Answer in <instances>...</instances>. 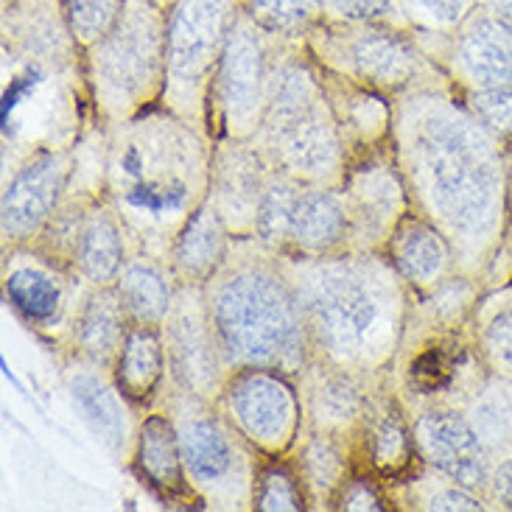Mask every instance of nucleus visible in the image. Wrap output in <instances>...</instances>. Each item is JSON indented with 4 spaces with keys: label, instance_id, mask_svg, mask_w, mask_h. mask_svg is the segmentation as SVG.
<instances>
[{
    "label": "nucleus",
    "instance_id": "c9c22d12",
    "mask_svg": "<svg viewBox=\"0 0 512 512\" xmlns=\"http://www.w3.org/2000/svg\"><path fill=\"white\" fill-rule=\"evenodd\" d=\"M482 294H485V286L479 277L454 272L426 294H412L409 317L440 331H465Z\"/></svg>",
    "mask_w": 512,
    "mask_h": 512
},
{
    "label": "nucleus",
    "instance_id": "f3484780",
    "mask_svg": "<svg viewBox=\"0 0 512 512\" xmlns=\"http://www.w3.org/2000/svg\"><path fill=\"white\" fill-rule=\"evenodd\" d=\"M339 188L350 210V250L387 252L392 233L412 213L409 191L392 152L353 160Z\"/></svg>",
    "mask_w": 512,
    "mask_h": 512
},
{
    "label": "nucleus",
    "instance_id": "ea45409f",
    "mask_svg": "<svg viewBox=\"0 0 512 512\" xmlns=\"http://www.w3.org/2000/svg\"><path fill=\"white\" fill-rule=\"evenodd\" d=\"M482 0H398V20L415 37H451Z\"/></svg>",
    "mask_w": 512,
    "mask_h": 512
},
{
    "label": "nucleus",
    "instance_id": "9d476101",
    "mask_svg": "<svg viewBox=\"0 0 512 512\" xmlns=\"http://www.w3.org/2000/svg\"><path fill=\"white\" fill-rule=\"evenodd\" d=\"M241 0H174L168 6L163 104L177 118L208 132L210 90Z\"/></svg>",
    "mask_w": 512,
    "mask_h": 512
},
{
    "label": "nucleus",
    "instance_id": "37998d69",
    "mask_svg": "<svg viewBox=\"0 0 512 512\" xmlns=\"http://www.w3.org/2000/svg\"><path fill=\"white\" fill-rule=\"evenodd\" d=\"M333 510L342 512H387L395 510L389 499V487L373 473L353 471L336 496Z\"/></svg>",
    "mask_w": 512,
    "mask_h": 512
},
{
    "label": "nucleus",
    "instance_id": "b1692460",
    "mask_svg": "<svg viewBox=\"0 0 512 512\" xmlns=\"http://www.w3.org/2000/svg\"><path fill=\"white\" fill-rule=\"evenodd\" d=\"M129 468L157 499H163L166 504L202 507L196 499L194 487L188 482V473H185L177 426L160 403L146 409L140 417Z\"/></svg>",
    "mask_w": 512,
    "mask_h": 512
},
{
    "label": "nucleus",
    "instance_id": "9b49d317",
    "mask_svg": "<svg viewBox=\"0 0 512 512\" xmlns=\"http://www.w3.org/2000/svg\"><path fill=\"white\" fill-rule=\"evenodd\" d=\"M286 45L289 40L263 31L238 9L210 90V138L252 140L258 135Z\"/></svg>",
    "mask_w": 512,
    "mask_h": 512
},
{
    "label": "nucleus",
    "instance_id": "7ed1b4c3",
    "mask_svg": "<svg viewBox=\"0 0 512 512\" xmlns=\"http://www.w3.org/2000/svg\"><path fill=\"white\" fill-rule=\"evenodd\" d=\"M303 308L314 359L353 373H389L412 311V291L387 252L280 255Z\"/></svg>",
    "mask_w": 512,
    "mask_h": 512
},
{
    "label": "nucleus",
    "instance_id": "dca6fc26",
    "mask_svg": "<svg viewBox=\"0 0 512 512\" xmlns=\"http://www.w3.org/2000/svg\"><path fill=\"white\" fill-rule=\"evenodd\" d=\"M160 331L166 342L168 384L199 401L219 403L230 370L210 322L205 289L180 286L174 308Z\"/></svg>",
    "mask_w": 512,
    "mask_h": 512
},
{
    "label": "nucleus",
    "instance_id": "cd10ccee",
    "mask_svg": "<svg viewBox=\"0 0 512 512\" xmlns=\"http://www.w3.org/2000/svg\"><path fill=\"white\" fill-rule=\"evenodd\" d=\"M236 238L230 227L224 224L219 210L205 199L194 216L185 222L180 236L174 238L168 252V266L177 277L180 286H196L205 289L213 277L222 272V266L233 252Z\"/></svg>",
    "mask_w": 512,
    "mask_h": 512
},
{
    "label": "nucleus",
    "instance_id": "20e7f679",
    "mask_svg": "<svg viewBox=\"0 0 512 512\" xmlns=\"http://www.w3.org/2000/svg\"><path fill=\"white\" fill-rule=\"evenodd\" d=\"M205 303L230 373L272 367L297 378L314 359L283 258L261 241L236 238L222 272L205 286Z\"/></svg>",
    "mask_w": 512,
    "mask_h": 512
},
{
    "label": "nucleus",
    "instance_id": "aec40b11",
    "mask_svg": "<svg viewBox=\"0 0 512 512\" xmlns=\"http://www.w3.org/2000/svg\"><path fill=\"white\" fill-rule=\"evenodd\" d=\"M62 387L87 429L112 457L129 465L140 426V417L135 415L138 406L121 392L110 370L68 353L62 356Z\"/></svg>",
    "mask_w": 512,
    "mask_h": 512
},
{
    "label": "nucleus",
    "instance_id": "412c9836",
    "mask_svg": "<svg viewBox=\"0 0 512 512\" xmlns=\"http://www.w3.org/2000/svg\"><path fill=\"white\" fill-rule=\"evenodd\" d=\"M353 471H364L378 476L384 485L403 482L406 476L423 468L417 454L412 417L387 378L375 392L370 412L364 417L361 429L350 440Z\"/></svg>",
    "mask_w": 512,
    "mask_h": 512
},
{
    "label": "nucleus",
    "instance_id": "393cba45",
    "mask_svg": "<svg viewBox=\"0 0 512 512\" xmlns=\"http://www.w3.org/2000/svg\"><path fill=\"white\" fill-rule=\"evenodd\" d=\"M322 84L336 124L345 135L350 163L370 154L389 152L395 126V98L373 87L347 82L328 70H322Z\"/></svg>",
    "mask_w": 512,
    "mask_h": 512
},
{
    "label": "nucleus",
    "instance_id": "7c9ffc66",
    "mask_svg": "<svg viewBox=\"0 0 512 512\" xmlns=\"http://www.w3.org/2000/svg\"><path fill=\"white\" fill-rule=\"evenodd\" d=\"M294 468L300 473L308 510H333L339 490L353 473L350 443L322 434V431H305L289 454Z\"/></svg>",
    "mask_w": 512,
    "mask_h": 512
},
{
    "label": "nucleus",
    "instance_id": "2eb2a0df",
    "mask_svg": "<svg viewBox=\"0 0 512 512\" xmlns=\"http://www.w3.org/2000/svg\"><path fill=\"white\" fill-rule=\"evenodd\" d=\"M76 152L42 149L3 174L0 196V247H31L62 208L73 180Z\"/></svg>",
    "mask_w": 512,
    "mask_h": 512
},
{
    "label": "nucleus",
    "instance_id": "79ce46f5",
    "mask_svg": "<svg viewBox=\"0 0 512 512\" xmlns=\"http://www.w3.org/2000/svg\"><path fill=\"white\" fill-rule=\"evenodd\" d=\"M473 118L493 132L501 143H512V87H490V90H462L459 93Z\"/></svg>",
    "mask_w": 512,
    "mask_h": 512
},
{
    "label": "nucleus",
    "instance_id": "8fccbe9b",
    "mask_svg": "<svg viewBox=\"0 0 512 512\" xmlns=\"http://www.w3.org/2000/svg\"><path fill=\"white\" fill-rule=\"evenodd\" d=\"M3 3H9V0H3Z\"/></svg>",
    "mask_w": 512,
    "mask_h": 512
},
{
    "label": "nucleus",
    "instance_id": "f03ea898",
    "mask_svg": "<svg viewBox=\"0 0 512 512\" xmlns=\"http://www.w3.org/2000/svg\"><path fill=\"white\" fill-rule=\"evenodd\" d=\"M216 140L166 107L110 126L107 199L132 252L166 258L174 238L210 194Z\"/></svg>",
    "mask_w": 512,
    "mask_h": 512
},
{
    "label": "nucleus",
    "instance_id": "e433bc0d",
    "mask_svg": "<svg viewBox=\"0 0 512 512\" xmlns=\"http://www.w3.org/2000/svg\"><path fill=\"white\" fill-rule=\"evenodd\" d=\"M241 12L280 40L305 42L325 20L322 0H241Z\"/></svg>",
    "mask_w": 512,
    "mask_h": 512
},
{
    "label": "nucleus",
    "instance_id": "de8ad7c7",
    "mask_svg": "<svg viewBox=\"0 0 512 512\" xmlns=\"http://www.w3.org/2000/svg\"><path fill=\"white\" fill-rule=\"evenodd\" d=\"M507 154H510V216H512V143L507 146Z\"/></svg>",
    "mask_w": 512,
    "mask_h": 512
},
{
    "label": "nucleus",
    "instance_id": "423d86ee",
    "mask_svg": "<svg viewBox=\"0 0 512 512\" xmlns=\"http://www.w3.org/2000/svg\"><path fill=\"white\" fill-rule=\"evenodd\" d=\"M168 9L154 0H126L107 37L84 51L90 112L115 126L163 104Z\"/></svg>",
    "mask_w": 512,
    "mask_h": 512
},
{
    "label": "nucleus",
    "instance_id": "f8f14e48",
    "mask_svg": "<svg viewBox=\"0 0 512 512\" xmlns=\"http://www.w3.org/2000/svg\"><path fill=\"white\" fill-rule=\"evenodd\" d=\"M0 291L17 317L59 356H68L73 328L90 286L68 263L40 247H3Z\"/></svg>",
    "mask_w": 512,
    "mask_h": 512
},
{
    "label": "nucleus",
    "instance_id": "c756f323",
    "mask_svg": "<svg viewBox=\"0 0 512 512\" xmlns=\"http://www.w3.org/2000/svg\"><path fill=\"white\" fill-rule=\"evenodd\" d=\"M129 328H132V319L126 314L115 286L90 289L84 297L79 319H76V328H73L70 353L79 359L93 361L112 373Z\"/></svg>",
    "mask_w": 512,
    "mask_h": 512
},
{
    "label": "nucleus",
    "instance_id": "4c0bfd02",
    "mask_svg": "<svg viewBox=\"0 0 512 512\" xmlns=\"http://www.w3.org/2000/svg\"><path fill=\"white\" fill-rule=\"evenodd\" d=\"M303 191V182H297L283 171H272L269 185L263 191L258 219H255V233L252 238L261 241L269 250L283 252L286 250V236H289L291 210L297 205V196Z\"/></svg>",
    "mask_w": 512,
    "mask_h": 512
},
{
    "label": "nucleus",
    "instance_id": "c03bdc74",
    "mask_svg": "<svg viewBox=\"0 0 512 512\" xmlns=\"http://www.w3.org/2000/svg\"><path fill=\"white\" fill-rule=\"evenodd\" d=\"M325 23H395L398 20V0H322Z\"/></svg>",
    "mask_w": 512,
    "mask_h": 512
},
{
    "label": "nucleus",
    "instance_id": "58836bf2",
    "mask_svg": "<svg viewBox=\"0 0 512 512\" xmlns=\"http://www.w3.org/2000/svg\"><path fill=\"white\" fill-rule=\"evenodd\" d=\"M252 510L261 512H303L308 510L300 473L291 457L263 459L255 479Z\"/></svg>",
    "mask_w": 512,
    "mask_h": 512
},
{
    "label": "nucleus",
    "instance_id": "ddd939ff",
    "mask_svg": "<svg viewBox=\"0 0 512 512\" xmlns=\"http://www.w3.org/2000/svg\"><path fill=\"white\" fill-rule=\"evenodd\" d=\"M230 426L263 459L289 457L303 437L305 412L297 378L272 367L236 370L216 403Z\"/></svg>",
    "mask_w": 512,
    "mask_h": 512
},
{
    "label": "nucleus",
    "instance_id": "6e6552de",
    "mask_svg": "<svg viewBox=\"0 0 512 512\" xmlns=\"http://www.w3.org/2000/svg\"><path fill=\"white\" fill-rule=\"evenodd\" d=\"M160 406L180 437L182 462L196 499L205 510H252L255 479L263 457L238 434L216 403H205L166 384Z\"/></svg>",
    "mask_w": 512,
    "mask_h": 512
},
{
    "label": "nucleus",
    "instance_id": "a18cd8bd",
    "mask_svg": "<svg viewBox=\"0 0 512 512\" xmlns=\"http://www.w3.org/2000/svg\"><path fill=\"white\" fill-rule=\"evenodd\" d=\"M485 499L490 504V510H512V454L493 462Z\"/></svg>",
    "mask_w": 512,
    "mask_h": 512
},
{
    "label": "nucleus",
    "instance_id": "4be33fe9",
    "mask_svg": "<svg viewBox=\"0 0 512 512\" xmlns=\"http://www.w3.org/2000/svg\"><path fill=\"white\" fill-rule=\"evenodd\" d=\"M440 68L459 93L512 87V23L479 3V9L448 37Z\"/></svg>",
    "mask_w": 512,
    "mask_h": 512
},
{
    "label": "nucleus",
    "instance_id": "a878e982",
    "mask_svg": "<svg viewBox=\"0 0 512 512\" xmlns=\"http://www.w3.org/2000/svg\"><path fill=\"white\" fill-rule=\"evenodd\" d=\"M350 210L342 188L303 185L291 210L286 250L280 255L325 258L350 250Z\"/></svg>",
    "mask_w": 512,
    "mask_h": 512
},
{
    "label": "nucleus",
    "instance_id": "2f4dec72",
    "mask_svg": "<svg viewBox=\"0 0 512 512\" xmlns=\"http://www.w3.org/2000/svg\"><path fill=\"white\" fill-rule=\"evenodd\" d=\"M115 291L132 325L160 328L174 308L180 283L166 258H154L149 252H132L115 283Z\"/></svg>",
    "mask_w": 512,
    "mask_h": 512
},
{
    "label": "nucleus",
    "instance_id": "bb28decb",
    "mask_svg": "<svg viewBox=\"0 0 512 512\" xmlns=\"http://www.w3.org/2000/svg\"><path fill=\"white\" fill-rule=\"evenodd\" d=\"M387 255L412 294H426L457 272L451 241L415 210L392 233Z\"/></svg>",
    "mask_w": 512,
    "mask_h": 512
},
{
    "label": "nucleus",
    "instance_id": "49530a36",
    "mask_svg": "<svg viewBox=\"0 0 512 512\" xmlns=\"http://www.w3.org/2000/svg\"><path fill=\"white\" fill-rule=\"evenodd\" d=\"M482 3H485L487 9H493L499 17L512 23V0H482Z\"/></svg>",
    "mask_w": 512,
    "mask_h": 512
},
{
    "label": "nucleus",
    "instance_id": "f257e3e1",
    "mask_svg": "<svg viewBox=\"0 0 512 512\" xmlns=\"http://www.w3.org/2000/svg\"><path fill=\"white\" fill-rule=\"evenodd\" d=\"M389 152L412 210L451 241L457 272L482 280L512 227L507 143L473 118L457 87H420L395 98Z\"/></svg>",
    "mask_w": 512,
    "mask_h": 512
},
{
    "label": "nucleus",
    "instance_id": "6ab92c4d",
    "mask_svg": "<svg viewBox=\"0 0 512 512\" xmlns=\"http://www.w3.org/2000/svg\"><path fill=\"white\" fill-rule=\"evenodd\" d=\"M389 373H353L322 359H311L297 375L305 431H322L350 443L370 412L375 392Z\"/></svg>",
    "mask_w": 512,
    "mask_h": 512
},
{
    "label": "nucleus",
    "instance_id": "39448f33",
    "mask_svg": "<svg viewBox=\"0 0 512 512\" xmlns=\"http://www.w3.org/2000/svg\"><path fill=\"white\" fill-rule=\"evenodd\" d=\"M255 143L277 171L303 185L339 188L345 182L350 152L325 96L322 68L305 42H289L277 62Z\"/></svg>",
    "mask_w": 512,
    "mask_h": 512
},
{
    "label": "nucleus",
    "instance_id": "72a5a7b5",
    "mask_svg": "<svg viewBox=\"0 0 512 512\" xmlns=\"http://www.w3.org/2000/svg\"><path fill=\"white\" fill-rule=\"evenodd\" d=\"M459 409L471 420L493 459L512 454V381L501 375L482 373L473 389L459 403Z\"/></svg>",
    "mask_w": 512,
    "mask_h": 512
},
{
    "label": "nucleus",
    "instance_id": "09e8293b",
    "mask_svg": "<svg viewBox=\"0 0 512 512\" xmlns=\"http://www.w3.org/2000/svg\"><path fill=\"white\" fill-rule=\"evenodd\" d=\"M154 3H160V6H166V9H168V6H171L174 0H154Z\"/></svg>",
    "mask_w": 512,
    "mask_h": 512
},
{
    "label": "nucleus",
    "instance_id": "0eeeda50",
    "mask_svg": "<svg viewBox=\"0 0 512 512\" xmlns=\"http://www.w3.org/2000/svg\"><path fill=\"white\" fill-rule=\"evenodd\" d=\"M0 140L3 174L42 149H68L84 132L90 112L82 65H56L42 59L3 54Z\"/></svg>",
    "mask_w": 512,
    "mask_h": 512
},
{
    "label": "nucleus",
    "instance_id": "1a4fd4ad",
    "mask_svg": "<svg viewBox=\"0 0 512 512\" xmlns=\"http://www.w3.org/2000/svg\"><path fill=\"white\" fill-rule=\"evenodd\" d=\"M305 48L317 65L347 82L398 98L420 87H454L409 28L395 23H319Z\"/></svg>",
    "mask_w": 512,
    "mask_h": 512
},
{
    "label": "nucleus",
    "instance_id": "f704fd0d",
    "mask_svg": "<svg viewBox=\"0 0 512 512\" xmlns=\"http://www.w3.org/2000/svg\"><path fill=\"white\" fill-rule=\"evenodd\" d=\"M389 487L392 507L403 510H426V512H459V510H490V504L482 493H473L468 487L451 482L443 473L420 468L403 482Z\"/></svg>",
    "mask_w": 512,
    "mask_h": 512
},
{
    "label": "nucleus",
    "instance_id": "473e14b6",
    "mask_svg": "<svg viewBox=\"0 0 512 512\" xmlns=\"http://www.w3.org/2000/svg\"><path fill=\"white\" fill-rule=\"evenodd\" d=\"M468 339L487 373L512 381V283L485 289L468 319Z\"/></svg>",
    "mask_w": 512,
    "mask_h": 512
},
{
    "label": "nucleus",
    "instance_id": "4468645a",
    "mask_svg": "<svg viewBox=\"0 0 512 512\" xmlns=\"http://www.w3.org/2000/svg\"><path fill=\"white\" fill-rule=\"evenodd\" d=\"M34 247L68 263L90 289L115 286L132 255L124 222L107 194L82 196L68 191L54 222Z\"/></svg>",
    "mask_w": 512,
    "mask_h": 512
},
{
    "label": "nucleus",
    "instance_id": "c85d7f7f",
    "mask_svg": "<svg viewBox=\"0 0 512 512\" xmlns=\"http://www.w3.org/2000/svg\"><path fill=\"white\" fill-rule=\"evenodd\" d=\"M112 378L121 387L129 401L138 409H152L163 398L168 384L166 342L160 328L132 325L126 333V342L115 359Z\"/></svg>",
    "mask_w": 512,
    "mask_h": 512
},
{
    "label": "nucleus",
    "instance_id": "a19ab883",
    "mask_svg": "<svg viewBox=\"0 0 512 512\" xmlns=\"http://www.w3.org/2000/svg\"><path fill=\"white\" fill-rule=\"evenodd\" d=\"M62 9L68 17L70 34L84 54L110 34L118 17L124 14L126 0H62Z\"/></svg>",
    "mask_w": 512,
    "mask_h": 512
},
{
    "label": "nucleus",
    "instance_id": "a211bd4d",
    "mask_svg": "<svg viewBox=\"0 0 512 512\" xmlns=\"http://www.w3.org/2000/svg\"><path fill=\"white\" fill-rule=\"evenodd\" d=\"M409 417L420 462L431 471L448 476L451 482L485 496L496 459L465 412L451 403H426L420 409H412Z\"/></svg>",
    "mask_w": 512,
    "mask_h": 512
},
{
    "label": "nucleus",
    "instance_id": "5701e85b",
    "mask_svg": "<svg viewBox=\"0 0 512 512\" xmlns=\"http://www.w3.org/2000/svg\"><path fill=\"white\" fill-rule=\"evenodd\" d=\"M275 166L252 140H216L210 168V205L219 210L233 238H252L263 191Z\"/></svg>",
    "mask_w": 512,
    "mask_h": 512
}]
</instances>
